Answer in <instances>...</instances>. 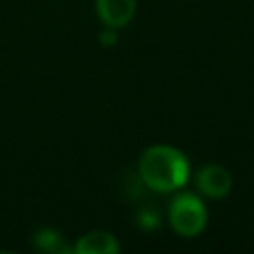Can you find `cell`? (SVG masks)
<instances>
[{
	"label": "cell",
	"instance_id": "6da1fadb",
	"mask_svg": "<svg viewBox=\"0 0 254 254\" xmlns=\"http://www.w3.org/2000/svg\"><path fill=\"white\" fill-rule=\"evenodd\" d=\"M187 157L169 145H153L139 159V177L151 190L169 192L181 189L189 179Z\"/></svg>",
	"mask_w": 254,
	"mask_h": 254
},
{
	"label": "cell",
	"instance_id": "5b68a950",
	"mask_svg": "<svg viewBox=\"0 0 254 254\" xmlns=\"http://www.w3.org/2000/svg\"><path fill=\"white\" fill-rule=\"evenodd\" d=\"M117 250H119V244L113 238V234L103 232V230L83 234L75 242V252L77 254H115Z\"/></svg>",
	"mask_w": 254,
	"mask_h": 254
},
{
	"label": "cell",
	"instance_id": "8992f818",
	"mask_svg": "<svg viewBox=\"0 0 254 254\" xmlns=\"http://www.w3.org/2000/svg\"><path fill=\"white\" fill-rule=\"evenodd\" d=\"M34 244H36V248H40L44 252H69L65 242H64V238H62V234L52 230V228H44V230L36 232Z\"/></svg>",
	"mask_w": 254,
	"mask_h": 254
},
{
	"label": "cell",
	"instance_id": "277c9868",
	"mask_svg": "<svg viewBox=\"0 0 254 254\" xmlns=\"http://www.w3.org/2000/svg\"><path fill=\"white\" fill-rule=\"evenodd\" d=\"M135 0H95V10L99 20L107 28H123L135 16Z\"/></svg>",
	"mask_w": 254,
	"mask_h": 254
},
{
	"label": "cell",
	"instance_id": "ba28073f",
	"mask_svg": "<svg viewBox=\"0 0 254 254\" xmlns=\"http://www.w3.org/2000/svg\"><path fill=\"white\" fill-rule=\"evenodd\" d=\"M115 40H117V34L113 32V28L105 30V32L99 36V42H101L103 46H113V44H115Z\"/></svg>",
	"mask_w": 254,
	"mask_h": 254
},
{
	"label": "cell",
	"instance_id": "7a4b0ae2",
	"mask_svg": "<svg viewBox=\"0 0 254 254\" xmlns=\"http://www.w3.org/2000/svg\"><path fill=\"white\" fill-rule=\"evenodd\" d=\"M169 222L177 234L192 238L206 226V208L198 196L183 192L175 196L169 206Z\"/></svg>",
	"mask_w": 254,
	"mask_h": 254
},
{
	"label": "cell",
	"instance_id": "52a82bcc",
	"mask_svg": "<svg viewBox=\"0 0 254 254\" xmlns=\"http://www.w3.org/2000/svg\"><path fill=\"white\" fill-rule=\"evenodd\" d=\"M139 224L143 226V228H157L159 226V216H157V212L155 210H141L139 212Z\"/></svg>",
	"mask_w": 254,
	"mask_h": 254
},
{
	"label": "cell",
	"instance_id": "3957f363",
	"mask_svg": "<svg viewBox=\"0 0 254 254\" xmlns=\"http://www.w3.org/2000/svg\"><path fill=\"white\" fill-rule=\"evenodd\" d=\"M196 187L210 198H222L232 189V177L220 165H204L196 173Z\"/></svg>",
	"mask_w": 254,
	"mask_h": 254
}]
</instances>
